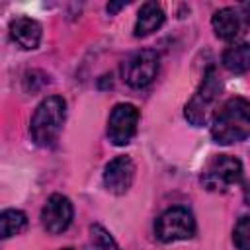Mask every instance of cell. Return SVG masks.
<instances>
[{
    "mask_svg": "<svg viewBox=\"0 0 250 250\" xmlns=\"http://www.w3.org/2000/svg\"><path fill=\"white\" fill-rule=\"evenodd\" d=\"M125 4H127V2H109V4H107V12H109V14H115V12H119Z\"/></svg>",
    "mask_w": 250,
    "mask_h": 250,
    "instance_id": "obj_17",
    "label": "cell"
},
{
    "mask_svg": "<svg viewBox=\"0 0 250 250\" xmlns=\"http://www.w3.org/2000/svg\"><path fill=\"white\" fill-rule=\"evenodd\" d=\"M139 109L133 104H117L107 119V137L115 146H125L135 137Z\"/></svg>",
    "mask_w": 250,
    "mask_h": 250,
    "instance_id": "obj_7",
    "label": "cell"
},
{
    "mask_svg": "<svg viewBox=\"0 0 250 250\" xmlns=\"http://www.w3.org/2000/svg\"><path fill=\"white\" fill-rule=\"evenodd\" d=\"M242 180V164L229 154L213 156L201 172V184L209 191H227Z\"/></svg>",
    "mask_w": 250,
    "mask_h": 250,
    "instance_id": "obj_4",
    "label": "cell"
},
{
    "mask_svg": "<svg viewBox=\"0 0 250 250\" xmlns=\"http://www.w3.org/2000/svg\"><path fill=\"white\" fill-rule=\"evenodd\" d=\"M158 72V53L152 49H141L127 57L121 64V78L131 88L148 86Z\"/></svg>",
    "mask_w": 250,
    "mask_h": 250,
    "instance_id": "obj_6",
    "label": "cell"
},
{
    "mask_svg": "<svg viewBox=\"0 0 250 250\" xmlns=\"http://www.w3.org/2000/svg\"><path fill=\"white\" fill-rule=\"evenodd\" d=\"M72 203L66 195L53 193L41 209V225L49 234H59L72 223Z\"/></svg>",
    "mask_w": 250,
    "mask_h": 250,
    "instance_id": "obj_8",
    "label": "cell"
},
{
    "mask_svg": "<svg viewBox=\"0 0 250 250\" xmlns=\"http://www.w3.org/2000/svg\"><path fill=\"white\" fill-rule=\"evenodd\" d=\"M223 92V82L221 78L217 76L215 68H207L199 88L195 90V94L191 96V100L186 104L184 107V115L186 119L193 125V127H201V125H207L215 113H217V102H219V96Z\"/></svg>",
    "mask_w": 250,
    "mask_h": 250,
    "instance_id": "obj_3",
    "label": "cell"
},
{
    "mask_svg": "<svg viewBox=\"0 0 250 250\" xmlns=\"http://www.w3.org/2000/svg\"><path fill=\"white\" fill-rule=\"evenodd\" d=\"M164 23V12L156 2H145L137 14L135 21V37H146L156 31Z\"/></svg>",
    "mask_w": 250,
    "mask_h": 250,
    "instance_id": "obj_12",
    "label": "cell"
},
{
    "mask_svg": "<svg viewBox=\"0 0 250 250\" xmlns=\"http://www.w3.org/2000/svg\"><path fill=\"white\" fill-rule=\"evenodd\" d=\"M211 137L219 145H232L250 137V102L244 98L227 100L211 119Z\"/></svg>",
    "mask_w": 250,
    "mask_h": 250,
    "instance_id": "obj_1",
    "label": "cell"
},
{
    "mask_svg": "<svg viewBox=\"0 0 250 250\" xmlns=\"http://www.w3.org/2000/svg\"><path fill=\"white\" fill-rule=\"evenodd\" d=\"M62 250H72V248H62Z\"/></svg>",
    "mask_w": 250,
    "mask_h": 250,
    "instance_id": "obj_19",
    "label": "cell"
},
{
    "mask_svg": "<svg viewBox=\"0 0 250 250\" xmlns=\"http://www.w3.org/2000/svg\"><path fill=\"white\" fill-rule=\"evenodd\" d=\"M27 227V217L20 209H6L0 215V236L10 238L14 234H20Z\"/></svg>",
    "mask_w": 250,
    "mask_h": 250,
    "instance_id": "obj_14",
    "label": "cell"
},
{
    "mask_svg": "<svg viewBox=\"0 0 250 250\" xmlns=\"http://www.w3.org/2000/svg\"><path fill=\"white\" fill-rule=\"evenodd\" d=\"M154 234L160 242L188 240L195 234V219L186 207H172L156 219Z\"/></svg>",
    "mask_w": 250,
    "mask_h": 250,
    "instance_id": "obj_5",
    "label": "cell"
},
{
    "mask_svg": "<svg viewBox=\"0 0 250 250\" xmlns=\"http://www.w3.org/2000/svg\"><path fill=\"white\" fill-rule=\"evenodd\" d=\"M244 201H246V205H250V184H248V188L244 191Z\"/></svg>",
    "mask_w": 250,
    "mask_h": 250,
    "instance_id": "obj_18",
    "label": "cell"
},
{
    "mask_svg": "<svg viewBox=\"0 0 250 250\" xmlns=\"http://www.w3.org/2000/svg\"><path fill=\"white\" fill-rule=\"evenodd\" d=\"M248 23H250V18L240 14V10H236V8H221L211 18V25L215 29V35L221 39L238 37L240 33H244Z\"/></svg>",
    "mask_w": 250,
    "mask_h": 250,
    "instance_id": "obj_10",
    "label": "cell"
},
{
    "mask_svg": "<svg viewBox=\"0 0 250 250\" xmlns=\"http://www.w3.org/2000/svg\"><path fill=\"white\" fill-rule=\"evenodd\" d=\"M66 117V102L61 96L45 98L33 111L29 133L37 146H53Z\"/></svg>",
    "mask_w": 250,
    "mask_h": 250,
    "instance_id": "obj_2",
    "label": "cell"
},
{
    "mask_svg": "<svg viewBox=\"0 0 250 250\" xmlns=\"http://www.w3.org/2000/svg\"><path fill=\"white\" fill-rule=\"evenodd\" d=\"M133 180H135V164L129 156H115L105 164L104 186L109 193H115V195L127 193Z\"/></svg>",
    "mask_w": 250,
    "mask_h": 250,
    "instance_id": "obj_9",
    "label": "cell"
},
{
    "mask_svg": "<svg viewBox=\"0 0 250 250\" xmlns=\"http://www.w3.org/2000/svg\"><path fill=\"white\" fill-rule=\"evenodd\" d=\"M223 66L232 74H244L250 70V43H234L223 53Z\"/></svg>",
    "mask_w": 250,
    "mask_h": 250,
    "instance_id": "obj_13",
    "label": "cell"
},
{
    "mask_svg": "<svg viewBox=\"0 0 250 250\" xmlns=\"http://www.w3.org/2000/svg\"><path fill=\"white\" fill-rule=\"evenodd\" d=\"M232 240L238 250H250V215L238 219L232 232Z\"/></svg>",
    "mask_w": 250,
    "mask_h": 250,
    "instance_id": "obj_16",
    "label": "cell"
},
{
    "mask_svg": "<svg viewBox=\"0 0 250 250\" xmlns=\"http://www.w3.org/2000/svg\"><path fill=\"white\" fill-rule=\"evenodd\" d=\"M10 35L21 49L31 51V49H37L43 29H41V23L31 18H16L10 23Z\"/></svg>",
    "mask_w": 250,
    "mask_h": 250,
    "instance_id": "obj_11",
    "label": "cell"
},
{
    "mask_svg": "<svg viewBox=\"0 0 250 250\" xmlns=\"http://www.w3.org/2000/svg\"><path fill=\"white\" fill-rule=\"evenodd\" d=\"M88 250H119L115 240L109 236V232L100 227V225H92L90 227V242H88Z\"/></svg>",
    "mask_w": 250,
    "mask_h": 250,
    "instance_id": "obj_15",
    "label": "cell"
}]
</instances>
